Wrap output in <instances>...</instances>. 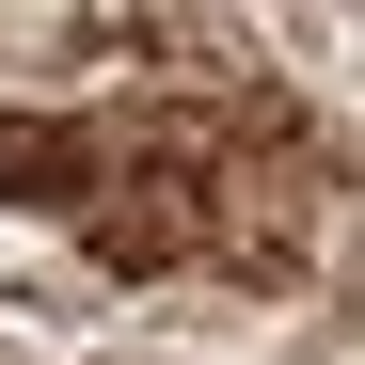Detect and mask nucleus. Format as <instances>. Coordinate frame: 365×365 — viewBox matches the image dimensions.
Returning <instances> with one entry per match:
<instances>
[{
  "instance_id": "nucleus-1",
  "label": "nucleus",
  "mask_w": 365,
  "mask_h": 365,
  "mask_svg": "<svg viewBox=\"0 0 365 365\" xmlns=\"http://www.w3.org/2000/svg\"><path fill=\"white\" fill-rule=\"evenodd\" d=\"M80 175L96 159L48 128V111H0V191H16V207H80Z\"/></svg>"
}]
</instances>
